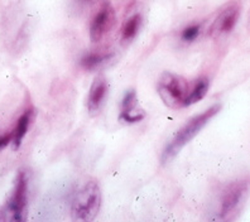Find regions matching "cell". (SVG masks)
<instances>
[{
  "mask_svg": "<svg viewBox=\"0 0 250 222\" xmlns=\"http://www.w3.org/2000/svg\"><path fill=\"white\" fill-rule=\"evenodd\" d=\"M247 182H234L224 191L221 197V206H220V217L225 219L229 216L232 211L236 210V207L241 202L244 195L247 193Z\"/></svg>",
  "mask_w": 250,
  "mask_h": 222,
  "instance_id": "8992f818",
  "label": "cell"
},
{
  "mask_svg": "<svg viewBox=\"0 0 250 222\" xmlns=\"http://www.w3.org/2000/svg\"><path fill=\"white\" fill-rule=\"evenodd\" d=\"M115 23V10L109 0H104L90 23V40L100 42Z\"/></svg>",
  "mask_w": 250,
  "mask_h": 222,
  "instance_id": "277c9868",
  "label": "cell"
},
{
  "mask_svg": "<svg viewBox=\"0 0 250 222\" xmlns=\"http://www.w3.org/2000/svg\"><path fill=\"white\" fill-rule=\"evenodd\" d=\"M28 195V178L25 172L21 171L18 173L16 181V187L13 191V195L8 202V212L12 215L13 221H23L25 216V208H27Z\"/></svg>",
  "mask_w": 250,
  "mask_h": 222,
  "instance_id": "5b68a950",
  "label": "cell"
},
{
  "mask_svg": "<svg viewBox=\"0 0 250 222\" xmlns=\"http://www.w3.org/2000/svg\"><path fill=\"white\" fill-rule=\"evenodd\" d=\"M239 13H240V9L238 4H230L229 6H226L215 19L214 24L210 29L211 36L217 37L224 33H229L238 21Z\"/></svg>",
  "mask_w": 250,
  "mask_h": 222,
  "instance_id": "52a82bcc",
  "label": "cell"
},
{
  "mask_svg": "<svg viewBox=\"0 0 250 222\" xmlns=\"http://www.w3.org/2000/svg\"><path fill=\"white\" fill-rule=\"evenodd\" d=\"M101 207V191L95 181L86 182L75 193L71 202L73 221L90 222L98 216Z\"/></svg>",
  "mask_w": 250,
  "mask_h": 222,
  "instance_id": "7a4b0ae2",
  "label": "cell"
},
{
  "mask_svg": "<svg viewBox=\"0 0 250 222\" xmlns=\"http://www.w3.org/2000/svg\"><path fill=\"white\" fill-rule=\"evenodd\" d=\"M220 109H221L220 105H214V106H211L210 109H208L206 111L200 114V115H196L195 118H192L189 121H187L186 124L183 125L182 128L177 131V134L174 135L171 143L168 144L166 146V149L163 150L162 161L163 163L171 161L180 153V150L182 149L183 146L186 145L187 143H189L201 131V129L204 128L205 125L208 124L219 113Z\"/></svg>",
  "mask_w": 250,
  "mask_h": 222,
  "instance_id": "6da1fadb",
  "label": "cell"
},
{
  "mask_svg": "<svg viewBox=\"0 0 250 222\" xmlns=\"http://www.w3.org/2000/svg\"><path fill=\"white\" fill-rule=\"evenodd\" d=\"M12 139H13L12 133H9V134H6V135H3V137H0V150L3 149V148H5V146L8 145L9 143H12Z\"/></svg>",
  "mask_w": 250,
  "mask_h": 222,
  "instance_id": "9a60e30c",
  "label": "cell"
},
{
  "mask_svg": "<svg viewBox=\"0 0 250 222\" xmlns=\"http://www.w3.org/2000/svg\"><path fill=\"white\" fill-rule=\"evenodd\" d=\"M189 92V83L183 77L171 72H165L158 81V94L162 101L172 109L185 106Z\"/></svg>",
  "mask_w": 250,
  "mask_h": 222,
  "instance_id": "3957f363",
  "label": "cell"
},
{
  "mask_svg": "<svg viewBox=\"0 0 250 222\" xmlns=\"http://www.w3.org/2000/svg\"><path fill=\"white\" fill-rule=\"evenodd\" d=\"M32 118H33V109H28L25 110L24 113H23V115H21L18 119V121H17L16 128L12 131V143L13 145H14V149H18L19 146H21V141H23V138L25 137L28 128H29V125H31Z\"/></svg>",
  "mask_w": 250,
  "mask_h": 222,
  "instance_id": "30bf717a",
  "label": "cell"
},
{
  "mask_svg": "<svg viewBox=\"0 0 250 222\" xmlns=\"http://www.w3.org/2000/svg\"><path fill=\"white\" fill-rule=\"evenodd\" d=\"M91 0H76V3L79 6H85L90 3Z\"/></svg>",
  "mask_w": 250,
  "mask_h": 222,
  "instance_id": "2e32d148",
  "label": "cell"
},
{
  "mask_svg": "<svg viewBox=\"0 0 250 222\" xmlns=\"http://www.w3.org/2000/svg\"><path fill=\"white\" fill-rule=\"evenodd\" d=\"M107 88H109V83H107V80L105 79V76L99 75V76L95 77L91 83V87H90L89 98H87V109H89L91 115L99 113L101 105L106 98Z\"/></svg>",
  "mask_w": 250,
  "mask_h": 222,
  "instance_id": "ba28073f",
  "label": "cell"
},
{
  "mask_svg": "<svg viewBox=\"0 0 250 222\" xmlns=\"http://www.w3.org/2000/svg\"><path fill=\"white\" fill-rule=\"evenodd\" d=\"M113 56V53H87L80 60V64L85 70H95L109 61Z\"/></svg>",
  "mask_w": 250,
  "mask_h": 222,
  "instance_id": "8fae6325",
  "label": "cell"
},
{
  "mask_svg": "<svg viewBox=\"0 0 250 222\" xmlns=\"http://www.w3.org/2000/svg\"><path fill=\"white\" fill-rule=\"evenodd\" d=\"M208 79H200L197 80L193 85V87L189 90L187 99L185 101V106L192 105L196 103L197 101L202 100L205 98V95L208 94Z\"/></svg>",
  "mask_w": 250,
  "mask_h": 222,
  "instance_id": "7c38bea8",
  "label": "cell"
},
{
  "mask_svg": "<svg viewBox=\"0 0 250 222\" xmlns=\"http://www.w3.org/2000/svg\"><path fill=\"white\" fill-rule=\"evenodd\" d=\"M146 118V113L143 110L138 109V99L134 90H129L125 94L122 101V113H120V120L129 124L139 122Z\"/></svg>",
  "mask_w": 250,
  "mask_h": 222,
  "instance_id": "9c48e42d",
  "label": "cell"
},
{
  "mask_svg": "<svg viewBox=\"0 0 250 222\" xmlns=\"http://www.w3.org/2000/svg\"><path fill=\"white\" fill-rule=\"evenodd\" d=\"M141 23L142 17L139 16V14H134L133 17L126 19L122 28V40H125V42L133 40V38L137 36L138 31H139Z\"/></svg>",
  "mask_w": 250,
  "mask_h": 222,
  "instance_id": "4fadbf2b",
  "label": "cell"
},
{
  "mask_svg": "<svg viewBox=\"0 0 250 222\" xmlns=\"http://www.w3.org/2000/svg\"><path fill=\"white\" fill-rule=\"evenodd\" d=\"M200 29H201V28L197 24L186 27L182 31V33H181V38H182L185 42H192V40H195L196 38H197L198 34H200Z\"/></svg>",
  "mask_w": 250,
  "mask_h": 222,
  "instance_id": "5bb4252c",
  "label": "cell"
}]
</instances>
